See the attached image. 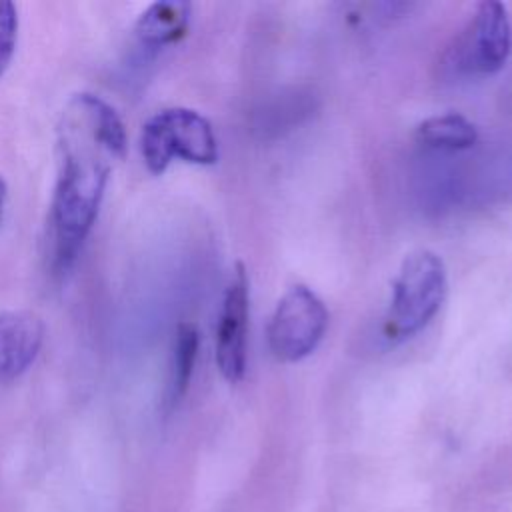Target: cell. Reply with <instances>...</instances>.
Masks as SVG:
<instances>
[{
	"label": "cell",
	"instance_id": "obj_7",
	"mask_svg": "<svg viewBox=\"0 0 512 512\" xmlns=\"http://www.w3.org/2000/svg\"><path fill=\"white\" fill-rule=\"evenodd\" d=\"M44 322L30 310L0 312V382L24 374L44 344Z\"/></svg>",
	"mask_w": 512,
	"mask_h": 512
},
{
	"label": "cell",
	"instance_id": "obj_5",
	"mask_svg": "<svg viewBox=\"0 0 512 512\" xmlns=\"http://www.w3.org/2000/svg\"><path fill=\"white\" fill-rule=\"evenodd\" d=\"M512 52V24L502 2L486 0L476 6L460 42L458 64L472 74L500 72Z\"/></svg>",
	"mask_w": 512,
	"mask_h": 512
},
{
	"label": "cell",
	"instance_id": "obj_4",
	"mask_svg": "<svg viewBox=\"0 0 512 512\" xmlns=\"http://www.w3.org/2000/svg\"><path fill=\"white\" fill-rule=\"evenodd\" d=\"M328 328L324 302L304 284H296L278 300L268 328V348L280 362H298L310 356Z\"/></svg>",
	"mask_w": 512,
	"mask_h": 512
},
{
	"label": "cell",
	"instance_id": "obj_3",
	"mask_svg": "<svg viewBox=\"0 0 512 512\" xmlns=\"http://www.w3.org/2000/svg\"><path fill=\"white\" fill-rule=\"evenodd\" d=\"M140 152L148 172L158 176L176 158L198 166L216 164L218 140L200 112L174 106L146 120L140 132Z\"/></svg>",
	"mask_w": 512,
	"mask_h": 512
},
{
	"label": "cell",
	"instance_id": "obj_6",
	"mask_svg": "<svg viewBox=\"0 0 512 512\" xmlns=\"http://www.w3.org/2000/svg\"><path fill=\"white\" fill-rule=\"evenodd\" d=\"M250 284L246 268L238 262L224 290L218 326H216V366L220 374L236 384L246 372L248 318H250Z\"/></svg>",
	"mask_w": 512,
	"mask_h": 512
},
{
	"label": "cell",
	"instance_id": "obj_10",
	"mask_svg": "<svg viewBox=\"0 0 512 512\" xmlns=\"http://www.w3.org/2000/svg\"><path fill=\"white\" fill-rule=\"evenodd\" d=\"M416 138L436 150H468L478 140L476 126L456 112L430 116L416 128Z\"/></svg>",
	"mask_w": 512,
	"mask_h": 512
},
{
	"label": "cell",
	"instance_id": "obj_8",
	"mask_svg": "<svg viewBox=\"0 0 512 512\" xmlns=\"http://www.w3.org/2000/svg\"><path fill=\"white\" fill-rule=\"evenodd\" d=\"M190 16L192 6L188 2H154L138 16L134 32L144 46L164 48L186 36Z\"/></svg>",
	"mask_w": 512,
	"mask_h": 512
},
{
	"label": "cell",
	"instance_id": "obj_2",
	"mask_svg": "<svg viewBox=\"0 0 512 512\" xmlns=\"http://www.w3.org/2000/svg\"><path fill=\"white\" fill-rule=\"evenodd\" d=\"M448 274L444 260L432 250L408 254L392 284L390 304L384 316V336L392 342L420 332L438 314L446 300Z\"/></svg>",
	"mask_w": 512,
	"mask_h": 512
},
{
	"label": "cell",
	"instance_id": "obj_12",
	"mask_svg": "<svg viewBox=\"0 0 512 512\" xmlns=\"http://www.w3.org/2000/svg\"><path fill=\"white\" fill-rule=\"evenodd\" d=\"M6 196H8V184H6V180L0 176V220H2L4 204H6Z\"/></svg>",
	"mask_w": 512,
	"mask_h": 512
},
{
	"label": "cell",
	"instance_id": "obj_11",
	"mask_svg": "<svg viewBox=\"0 0 512 512\" xmlns=\"http://www.w3.org/2000/svg\"><path fill=\"white\" fill-rule=\"evenodd\" d=\"M18 44V10L12 2H0V76L10 66Z\"/></svg>",
	"mask_w": 512,
	"mask_h": 512
},
{
	"label": "cell",
	"instance_id": "obj_1",
	"mask_svg": "<svg viewBox=\"0 0 512 512\" xmlns=\"http://www.w3.org/2000/svg\"><path fill=\"white\" fill-rule=\"evenodd\" d=\"M128 150L118 112L100 96H72L58 126V176L48 212L50 266L66 272L88 238L112 168Z\"/></svg>",
	"mask_w": 512,
	"mask_h": 512
},
{
	"label": "cell",
	"instance_id": "obj_9",
	"mask_svg": "<svg viewBox=\"0 0 512 512\" xmlns=\"http://www.w3.org/2000/svg\"><path fill=\"white\" fill-rule=\"evenodd\" d=\"M198 348H200L198 328L192 322H180L174 334L170 376H168V388H166V402L170 408H174L184 398L190 386L194 364L198 358Z\"/></svg>",
	"mask_w": 512,
	"mask_h": 512
}]
</instances>
